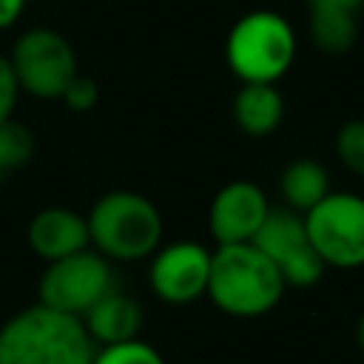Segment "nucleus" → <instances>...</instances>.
Here are the masks:
<instances>
[{"instance_id": "a211bd4d", "label": "nucleus", "mask_w": 364, "mask_h": 364, "mask_svg": "<svg viewBox=\"0 0 364 364\" xmlns=\"http://www.w3.org/2000/svg\"><path fill=\"white\" fill-rule=\"evenodd\" d=\"M336 156L350 173L364 176V119H347L338 128Z\"/></svg>"}, {"instance_id": "412c9836", "label": "nucleus", "mask_w": 364, "mask_h": 364, "mask_svg": "<svg viewBox=\"0 0 364 364\" xmlns=\"http://www.w3.org/2000/svg\"><path fill=\"white\" fill-rule=\"evenodd\" d=\"M26 9V0H0V31L11 28Z\"/></svg>"}, {"instance_id": "f8f14e48", "label": "nucleus", "mask_w": 364, "mask_h": 364, "mask_svg": "<svg viewBox=\"0 0 364 364\" xmlns=\"http://www.w3.org/2000/svg\"><path fill=\"white\" fill-rule=\"evenodd\" d=\"M82 324H85V330H88V336L97 347L131 341V338H139L142 307L134 296L119 293L114 287L94 307H88V313L82 316Z\"/></svg>"}, {"instance_id": "aec40b11", "label": "nucleus", "mask_w": 364, "mask_h": 364, "mask_svg": "<svg viewBox=\"0 0 364 364\" xmlns=\"http://www.w3.org/2000/svg\"><path fill=\"white\" fill-rule=\"evenodd\" d=\"M17 97H20L17 77H14V71H11L9 57H6V54H0V122L11 119L14 105H17Z\"/></svg>"}, {"instance_id": "9d476101", "label": "nucleus", "mask_w": 364, "mask_h": 364, "mask_svg": "<svg viewBox=\"0 0 364 364\" xmlns=\"http://www.w3.org/2000/svg\"><path fill=\"white\" fill-rule=\"evenodd\" d=\"M267 213L270 202L264 191L250 179H233L216 191L208 210V228L216 245H242L253 242Z\"/></svg>"}, {"instance_id": "2eb2a0df", "label": "nucleus", "mask_w": 364, "mask_h": 364, "mask_svg": "<svg viewBox=\"0 0 364 364\" xmlns=\"http://www.w3.org/2000/svg\"><path fill=\"white\" fill-rule=\"evenodd\" d=\"M358 37V14L310 9V40L324 54H347Z\"/></svg>"}, {"instance_id": "ddd939ff", "label": "nucleus", "mask_w": 364, "mask_h": 364, "mask_svg": "<svg viewBox=\"0 0 364 364\" xmlns=\"http://www.w3.org/2000/svg\"><path fill=\"white\" fill-rule=\"evenodd\" d=\"M233 122L247 136H267L284 119V97L276 82H242L233 97Z\"/></svg>"}, {"instance_id": "39448f33", "label": "nucleus", "mask_w": 364, "mask_h": 364, "mask_svg": "<svg viewBox=\"0 0 364 364\" xmlns=\"http://www.w3.org/2000/svg\"><path fill=\"white\" fill-rule=\"evenodd\" d=\"M301 216L324 267L350 270L364 264V196L330 191Z\"/></svg>"}, {"instance_id": "20e7f679", "label": "nucleus", "mask_w": 364, "mask_h": 364, "mask_svg": "<svg viewBox=\"0 0 364 364\" xmlns=\"http://www.w3.org/2000/svg\"><path fill=\"white\" fill-rule=\"evenodd\" d=\"M296 57L290 20L270 9L242 14L225 40V60L242 82H279Z\"/></svg>"}, {"instance_id": "4be33fe9", "label": "nucleus", "mask_w": 364, "mask_h": 364, "mask_svg": "<svg viewBox=\"0 0 364 364\" xmlns=\"http://www.w3.org/2000/svg\"><path fill=\"white\" fill-rule=\"evenodd\" d=\"M307 9H336V11L358 14L364 9V0H307Z\"/></svg>"}, {"instance_id": "f3484780", "label": "nucleus", "mask_w": 364, "mask_h": 364, "mask_svg": "<svg viewBox=\"0 0 364 364\" xmlns=\"http://www.w3.org/2000/svg\"><path fill=\"white\" fill-rule=\"evenodd\" d=\"M91 364H165V358H162L159 350L151 347L148 341L131 338V341L97 347Z\"/></svg>"}, {"instance_id": "f257e3e1", "label": "nucleus", "mask_w": 364, "mask_h": 364, "mask_svg": "<svg viewBox=\"0 0 364 364\" xmlns=\"http://www.w3.org/2000/svg\"><path fill=\"white\" fill-rule=\"evenodd\" d=\"M94 353L82 318L40 301L0 327V364H91Z\"/></svg>"}, {"instance_id": "0eeeda50", "label": "nucleus", "mask_w": 364, "mask_h": 364, "mask_svg": "<svg viewBox=\"0 0 364 364\" xmlns=\"http://www.w3.org/2000/svg\"><path fill=\"white\" fill-rule=\"evenodd\" d=\"M9 63L20 94H31L37 100H60L71 77L80 71L71 43L54 28L23 31L11 46Z\"/></svg>"}, {"instance_id": "4468645a", "label": "nucleus", "mask_w": 364, "mask_h": 364, "mask_svg": "<svg viewBox=\"0 0 364 364\" xmlns=\"http://www.w3.org/2000/svg\"><path fill=\"white\" fill-rule=\"evenodd\" d=\"M279 191L287 202L290 210L296 213H307L316 202H321L330 193V176L327 168L318 159L310 156H299L293 159L282 176H279Z\"/></svg>"}, {"instance_id": "f03ea898", "label": "nucleus", "mask_w": 364, "mask_h": 364, "mask_svg": "<svg viewBox=\"0 0 364 364\" xmlns=\"http://www.w3.org/2000/svg\"><path fill=\"white\" fill-rule=\"evenodd\" d=\"M284 279L273 262L253 245H216L210 250V301L236 318H256L270 313L284 296Z\"/></svg>"}, {"instance_id": "6ab92c4d", "label": "nucleus", "mask_w": 364, "mask_h": 364, "mask_svg": "<svg viewBox=\"0 0 364 364\" xmlns=\"http://www.w3.org/2000/svg\"><path fill=\"white\" fill-rule=\"evenodd\" d=\"M60 100H63L71 111L85 114V111H91V108L100 102V85H97L91 77H85L82 71H77V74L71 77V82L65 85V91L60 94Z\"/></svg>"}, {"instance_id": "9b49d317", "label": "nucleus", "mask_w": 364, "mask_h": 364, "mask_svg": "<svg viewBox=\"0 0 364 364\" xmlns=\"http://www.w3.org/2000/svg\"><path fill=\"white\" fill-rule=\"evenodd\" d=\"M26 239H28V247L34 250V256H40L46 262H54V259H63V256L91 247L85 216L71 208H60V205L37 210L26 228Z\"/></svg>"}, {"instance_id": "6e6552de", "label": "nucleus", "mask_w": 364, "mask_h": 364, "mask_svg": "<svg viewBox=\"0 0 364 364\" xmlns=\"http://www.w3.org/2000/svg\"><path fill=\"white\" fill-rule=\"evenodd\" d=\"M253 245L273 262L287 287H313L327 270L307 236L304 216L290 208H270Z\"/></svg>"}, {"instance_id": "423d86ee", "label": "nucleus", "mask_w": 364, "mask_h": 364, "mask_svg": "<svg viewBox=\"0 0 364 364\" xmlns=\"http://www.w3.org/2000/svg\"><path fill=\"white\" fill-rule=\"evenodd\" d=\"M111 290H114L111 259H105L94 247L48 262L37 284L40 304L77 318H82L88 307H94Z\"/></svg>"}, {"instance_id": "dca6fc26", "label": "nucleus", "mask_w": 364, "mask_h": 364, "mask_svg": "<svg viewBox=\"0 0 364 364\" xmlns=\"http://www.w3.org/2000/svg\"><path fill=\"white\" fill-rule=\"evenodd\" d=\"M31 154H34V134L14 119L0 122V182L9 173L28 165Z\"/></svg>"}, {"instance_id": "7ed1b4c3", "label": "nucleus", "mask_w": 364, "mask_h": 364, "mask_svg": "<svg viewBox=\"0 0 364 364\" xmlns=\"http://www.w3.org/2000/svg\"><path fill=\"white\" fill-rule=\"evenodd\" d=\"M91 247L114 262H139L162 245V216L156 205L136 191L102 193L88 216Z\"/></svg>"}, {"instance_id": "1a4fd4ad", "label": "nucleus", "mask_w": 364, "mask_h": 364, "mask_svg": "<svg viewBox=\"0 0 364 364\" xmlns=\"http://www.w3.org/2000/svg\"><path fill=\"white\" fill-rule=\"evenodd\" d=\"M210 250L199 242L159 245L151 256L148 282L151 290L168 304H188L208 293Z\"/></svg>"}, {"instance_id": "5701e85b", "label": "nucleus", "mask_w": 364, "mask_h": 364, "mask_svg": "<svg viewBox=\"0 0 364 364\" xmlns=\"http://www.w3.org/2000/svg\"><path fill=\"white\" fill-rule=\"evenodd\" d=\"M355 344H358V350H361V355H364V313H361V318H358V324H355Z\"/></svg>"}]
</instances>
